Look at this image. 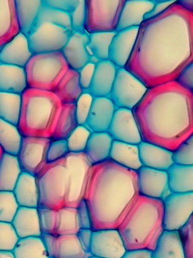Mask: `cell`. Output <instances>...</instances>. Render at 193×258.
<instances>
[{
  "label": "cell",
  "mask_w": 193,
  "mask_h": 258,
  "mask_svg": "<svg viewBox=\"0 0 193 258\" xmlns=\"http://www.w3.org/2000/svg\"><path fill=\"white\" fill-rule=\"evenodd\" d=\"M15 258H48L41 237L20 239L13 249Z\"/></svg>",
  "instance_id": "38"
},
{
  "label": "cell",
  "mask_w": 193,
  "mask_h": 258,
  "mask_svg": "<svg viewBox=\"0 0 193 258\" xmlns=\"http://www.w3.org/2000/svg\"><path fill=\"white\" fill-rule=\"evenodd\" d=\"M127 250H154L164 231L163 201L140 196L117 228Z\"/></svg>",
  "instance_id": "4"
},
{
  "label": "cell",
  "mask_w": 193,
  "mask_h": 258,
  "mask_svg": "<svg viewBox=\"0 0 193 258\" xmlns=\"http://www.w3.org/2000/svg\"><path fill=\"white\" fill-rule=\"evenodd\" d=\"M72 31L55 24H39L27 36L32 54L61 51L67 44Z\"/></svg>",
  "instance_id": "11"
},
{
  "label": "cell",
  "mask_w": 193,
  "mask_h": 258,
  "mask_svg": "<svg viewBox=\"0 0 193 258\" xmlns=\"http://www.w3.org/2000/svg\"><path fill=\"white\" fill-rule=\"evenodd\" d=\"M62 103L50 91L27 88L22 94L18 129L23 137L51 139Z\"/></svg>",
  "instance_id": "5"
},
{
  "label": "cell",
  "mask_w": 193,
  "mask_h": 258,
  "mask_svg": "<svg viewBox=\"0 0 193 258\" xmlns=\"http://www.w3.org/2000/svg\"><path fill=\"white\" fill-rule=\"evenodd\" d=\"M178 4L181 6L182 9L193 13V1L192 0H179L177 1Z\"/></svg>",
  "instance_id": "59"
},
{
  "label": "cell",
  "mask_w": 193,
  "mask_h": 258,
  "mask_svg": "<svg viewBox=\"0 0 193 258\" xmlns=\"http://www.w3.org/2000/svg\"><path fill=\"white\" fill-rule=\"evenodd\" d=\"M3 154H4V152H3V150H2V149H1V147H0V160H1L2 156H3Z\"/></svg>",
  "instance_id": "61"
},
{
  "label": "cell",
  "mask_w": 193,
  "mask_h": 258,
  "mask_svg": "<svg viewBox=\"0 0 193 258\" xmlns=\"http://www.w3.org/2000/svg\"><path fill=\"white\" fill-rule=\"evenodd\" d=\"M71 25L73 32H85L84 25L86 19L85 0H78L75 8L71 14Z\"/></svg>",
  "instance_id": "50"
},
{
  "label": "cell",
  "mask_w": 193,
  "mask_h": 258,
  "mask_svg": "<svg viewBox=\"0 0 193 258\" xmlns=\"http://www.w3.org/2000/svg\"><path fill=\"white\" fill-rule=\"evenodd\" d=\"M137 186L140 196L153 200H165L170 191L167 172L142 166L136 171Z\"/></svg>",
  "instance_id": "14"
},
{
  "label": "cell",
  "mask_w": 193,
  "mask_h": 258,
  "mask_svg": "<svg viewBox=\"0 0 193 258\" xmlns=\"http://www.w3.org/2000/svg\"><path fill=\"white\" fill-rule=\"evenodd\" d=\"M83 92L78 72L72 69H69L65 74L53 91L62 104H74Z\"/></svg>",
  "instance_id": "33"
},
{
  "label": "cell",
  "mask_w": 193,
  "mask_h": 258,
  "mask_svg": "<svg viewBox=\"0 0 193 258\" xmlns=\"http://www.w3.org/2000/svg\"><path fill=\"white\" fill-rule=\"evenodd\" d=\"M122 258H153L152 250L149 249H133L127 250Z\"/></svg>",
  "instance_id": "58"
},
{
  "label": "cell",
  "mask_w": 193,
  "mask_h": 258,
  "mask_svg": "<svg viewBox=\"0 0 193 258\" xmlns=\"http://www.w3.org/2000/svg\"><path fill=\"white\" fill-rule=\"evenodd\" d=\"M112 138L109 133H92L85 149L84 154L92 165L109 160Z\"/></svg>",
  "instance_id": "31"
},
{
  "label": "cell",
  "mask_w": 193,
  "mask_h": 258,
  "mask_svg": "<svg viewBox=\"0 0 193 258\" xmlns=\"http://www.w3.org/2000/svg\"><path fill=\"white\" fill-rule=\"evenodd\" d=\"M44 23L55 24V25H58L60 27L72 31L70 14L61 12L58 10L47 7L45 5H42L39 15H38V18H37L36 26L39 24H44Z\"/></svg>",
  "instance_id": "42"
},
{
  "label": "cell",
  "mask_w": 193,
  "mask_h": 258,
  "mask_svg": "<svg viewBox=\"0 0 193 258\" xmlns=\"http://www.w3.org/2000/svg\"><path fill=\"white\" fill-rule=\"evenodd\" d=\"M108 133L113 141L138 145L142 138L133 110L116 108Z\"/></svg>",
  "instance_id": "16"
},
{
  "label": "cell",
  "mask_w": 193,
  "mask_h": 258,
  "mask_svg": "<svg viewBox=\"0 0 193 258\" xmlns=\"http://www.w3.org/2000/svg\"><path fill=\"white\" fill-rule=\"evenodd\" d=\"M39 206L51 210L66 207L69 178L66 159L48 163L36 175Z\"/></svg>",
  "instance_id": "6"
},
{
  "label": "cell",
  "mask_w": 193,
  "mask_h": 258,
  "mask_svg": "<svg viewBox=\"0 0 193 258\" xmlns=\"http://www.w3.org/2000/svg\"><path fill=\"white\" fill-rule=\"evenodd\" d=\"M96 65L95 63H87L84 67H82L80 70L78 71V77H79V82L80 85L83 89L84 92H87L91 82L93 80L94 77V73H95V69H96Z\"/></svg>",
  "instance_id": "53"
},
{
  "label": "cell",
  "mask_w": 193,
  "mask_h": 258,
  "mask_svg": "<svg viewBox=\"0 0 193 258\" xmlns=\"http://www.w3.org/2000/svg\"><path fill=\"white\" fill-rule=\"evenodd\" d=\"M70 153L68 148L67 141H51L48 147V163H53L59 160H63Z\"/></svg>",
  "instance_id": "51"
},
{
  "label": "cell",
  "mask_w": 193,
  "mask_h": 258,
  "mask_svg": "<svg viewBox=\"0 0 193 258\" xmlns=\"http://www.w3.org/2000/svg\"><path fill=\"white\" fill-rule=\"evenodd\" d=\"M193 218L179 230L184 258H193Z\"/></svg>",
  "instance_id": "49"
},
{
  "label": "cell",
  "mask_w": 193,
  "mask_h": 258,
  "mask_svg": "<svg viewBox=\"0 0 193 258\" xmlns=\"http://www.w3.org/2000/svg\"><path fill=\"white\" fill-rule=\"evenodd\" d=\"M193 61V13L176 1L154 19L144 21L126 69L151 88L175 82Z\"/></svg>",
  "instance_id": "1"
},
{
  "label": "cell",
  "mask_w": 193,
  "mask_h": 258,
  "mask_svg": "<svg viewBox=\"0 0 193 258\" xmlns=\"http://www.w3.org/2000/svg\"><path fill=\"white\" fill-rule=\"evenodd\" d=\"M22 106V95L0 92V119L18 126Z\"/></svg>",
  "instance_id": "39"
},
{
  "label": "cell",
  "mask_w": 193,
  "mask_h": 258,
  "mask_svg": "<svg viewBox=\"0 0 193 258\" xmlns=\"http://www.w3.org/2000/svg\"><path fill=\"white\" fill-rule=\"evenodd\" d=\"M50 142V139L23 137L17 157L24 172L36 176L48 164L47 156Z\"/></svg>",
  "instance_id": "13"
},
{
  "label": "cell",
  "mask_w": 193,
  "mask_h": 258,
  "mask_svg": "<svg viewBox=\"0 0 193 258\" xmlns=\"http://www.w3.org/2000/svg\"><path fill=\"white\" fill-rule=\"evenodd\" d=\"M168 187L172 194L193 192V165L173 164L166 170Z\"/></svg>",
  "instance_id": "32"
},
{
  "label": "cell",
  "mask_w": 193,
  "mask_h": 258,
  "mask_svg": "<svg viewBox=\"0 0 193 258\" xmlns=\"http://www.w3.org/2000/svg\"><path fill=\"white\" fill-rule=\"evenodd\" d=\"M193 192L170 194L163 200V228L179 231L192 217Z\"/></svg>",
  "instance_id": "12"
},
{
  "label": "cell",
  "mask_w": 193,
  "mask_h": 258,
  "mask_svg": "<svg viewBox=\"0 0 193 258\" xmlns=\"http://www.w3.org/2000/svg\"><path fill=\"white\" fill-rule=\"evenodd\" d=\"M94 98L88 92H83L78 100L74 103L75 116L79 126H84L93 104Z\"/></svg>",
  "instance_id": "48"
},
{
  "label": "cell",
  "mask_w": 193,
  "mask_h": 258,
  "mask_svg": "<svg viewBox=\"0 0 193 258\" xmlns=\"http://www.w3.org/2000/svg\"><path fill=\"white\" fill-rule=\"evenodd\" d=\"M153 258H184L179 231L164 230L152 251Z\"/></svg>",
  "instance_id": "34"
},
{
  "label": "cell",
  "mask_w": 193,
  "mask_h": 258,
  "mask_svg": "<svg viewBox=\"0 0 193 258\" xmlns=\"http://www.w3.org/2000/svg\"><path fill=\"white\" fill-rule=\"evenodd\" d=\"M139 159L142 166L166 171L173 163V153L156 144L141 141L138 144Z\"/></svg>",
  "instance_id": "24"
},
{
  "label": "cell",
  "mask_w": 193,
  "mask_h": 258,
  "mask_svg": "<svg viewBox=\"0 0 193 258\" xmlns=\"http://www.w3.org/2000/svg\"><path fill=\"white\" fill-rule=\"evenodd\" d=\"M127 251L117 229H102L92 233L90 255L100 258H122Z\"/></svg>",
  "instance_id": "17"
},
{
  "label": "cell",
  "mask_w": 193,
  "mask_h": 258,
  "mask_svg": "<svg viewBox=\"0 0 193 258\" xmlns=\"http://www.w3.org/2000/svg\"><path fill=\"white\" fill-rule=\"evenodd\" d=\"M133 112L142 141L169 151L193 135V92L176 82L148 88Z\"/></svg>",
  "instance_id": "2"
},
{
  "label": "cell",
  "mask_w": 193,
  "mask_h": 258,
  "mask_svg": "<svg viewBox=\"0 0 193 258\" xmlns=\"http://www.w3.org/2000/svg\"><path fill=\"white\" fill-rule=\"evenodd\" d=\"M89 34L86 32H73L70 36L67 44L62 48L61 52L70 69L80 70L89 63L91 56L87 51Z\"/></svg>",
  "instance_id": "19"
},
{
  "label": "cell",
  "mask_w": 193,
  "mask_h": 258,
  "mask_svg": "<svg viewBox=\"0 0 193 258\" xmlns=\"http://www.w3.org/2000/svg\"><path fill=\"white\" fill-rule=\"evenodd\" d=\"M27 89L24 68L0 64V92L22 95Z\"/></svg>",
  "instance_id": "29"
},
{
  "label": "cell",
  "mask_w": 193,
  "mask_h": 258,
  "mask_svg": "<svg viewBox=\"0 0 193 258\" xmlns=\"http://www.w3.org/2000/svg\"><path fill=\"white\" fill-rule=\"evenodd\" d=\"M43 3L42 0H16L15 8L20 32L29 35L35 28L37 18Z\"/></svg>",
  "instance_id": "28"
},
{
  "label": "cell",
  "mask_w": 193,
  "mask_h": 258,
  "mask_svg": "<svg viewBox=\"0 0 193 258\" xmlns=\"http://www.w3.org/2000/svg\"><path fill=\"white\" fill-rule=\"evenodd\" d=\"M19 240L12 223L0 222V250L13 251Z\"/></svg>",
  "instance_id": "47"
},
{
  "label": "cell",
  "mask_w": 193,
  "mask_h": 258,
  "mask_svg": "<svg viewBox=\"0 0 193 258\" xmlns=\"http://www.w3.org/2000/svg\"><path fill=\"white\" fill-rule=\"evenodd\" d=\"M65 159L69 178V191L66 207L76 208L84 198L93 165L88 161L84 153H69Z\"/></svg>",
  "instance_id": "10"
},
{
  "label": "cell",
  "mask_w": 193,
  "mask_h": 258,
  "mask_svg": "<svg viewBox=\"0 0 193 258\" xmlns=\"http://www.w3.org/2000/svg\"><path fill=\"white\" fill-rule=\"evenodd\" d=\"M175 82L184 89L193 92V63H190L181 70Z\"/></svg>",
  "instance_id": "54"
},
{
  "label": "cell",
  "mask_w": 193,
  "mask_h": 258,
  "mask_svg": "<svg viewBox=\"0 0 193 258\" xmlns=\"http://www.w3.org/2000/svg\"><path fill=\"white\" fill-rule=\"evenodd\" d=\"M148 88L126 68L117 70L109 99L116 108L133 110L142 100Z\"/></svg>",
  "instance_id": "9"
},
{
  "label": "cell",
  "mask_w": 193,
  "mask_h": 258,
  "mask_svg": "<svg viewBox=\"0 0 193 258\" xmlns=\"http://www.w3.org/2000/svg\"><path fill=\"white\" fill-rule=\"evenodd\" d=\"M0 258H15L13 251L0 250Z\"/></svg>",
  "instance_id": "60"
},
{
  "label": "cell",
  "mask_w": 193,
  "mask_h": 258,
  "mask_svg": "<svg viewBox=\"0 0 193 258\" xmlns=\"http://www.w3.org/2000/svg\"><path fill=\"white\" fill-rule=\"evenodd\" d=\"M41 239L48 258H88L90 256L81 246L76 234H42Z\"/></svg>",
  "instance_id": "15"
},
{
  "label": "cell",
  "mask_w": 193,
  "mask_h": 258,
  "mask_svg": "<svg viewBox=\"0 0 193 258\" xmlns=\"http://www.w3.org/2000/svg\"><path fill=\"white\" fill-rule=\"evenodd\" d=\"M59 222H58V235L77 234L80 230V226L78 223L77 210L76 208L72 207H64L58 210Z\"/></svg>",
  "instance_id": "41"
},
{
  "label": "cell",
  "mask_w": 193,
  "mask_h": 258,
  "mask_svg": "<svg viewBox=\"0 0 193 258\" xmlns=\"http://www.w3.org/2000/svg\"><path fill=\"white\" fill-rule=\"evenodd\" d=\"M92 229H83L80 228V230L78 231V233L76 234L81 246L83 247L85 251L87 253L90 252V246H91V239H92ZM90 254V253H89Z\"/></svg>",
  "instance_id": "57"
},
{
  "label": "cell",
  "mask_w": 193,
  "mask_h": 258,
  "mask_svg": "<svg viewBox=\"0 0 193 258\" xmlns=\"http://www.w3.org/2000/svg\"><path fill=\"white\" fill-rule=\"evenodd\" d=\"M76 210H77V217H78V223H79L80 228L91 229V219H90V215L84 200L80 201V203L76 207Z\"/></svg>",
  "instance_id": "55"
},
{
  "label": "cell",
  "mask_w": 193,
  "mask_h": 258,
  "mask_svg": "<svg viewBox=\"0 0 193 258\" xmlns=\"http://www.w3.org/2000/svg\"><path fill=\"white\" fill-rule=\"evenodd\" d=\"M175 2H176L175 0H172V1H156L154 8L145 16V21L154 19L157 16L161 15L162 13L165 12L169 7L171 5H173Z\"/></svg>",
  "instance_id": "56"
},
{
  "label": "cell",
  "mask_w": 193,
  "mask_h": 258,
  "mask_svg": "<svg viewBox=\"0 0 193 258\" xmlns=\"http://www.w3.org/2000/svg\"><path fill=\"white\" fill-rule=\"evenodd\" d=\"M32 55L27 37L20 32L0 49V64L24 68Z\"/></svg>",
  "instance_id": "21"
},
{
  "label": "cell",
  "mask_w": 193,
  "mask_h": 258,
  "mask_svg": "<svg viewBox=\"0 0 193 258\" xmlns=\"http://www.w3.org/2000/svg\"><path fill=\"white\" fill-rule=\"evenodd\" d=\"M78 126L75 116L74 104H62L60 114L55 130L51 136V141L67 140Z\"/></svg>",
  "instance_id": "36"
},
{
  "label": "cell",
  "mask_w": 193,
  "mask_h": 258,
  "mask_svg": "<svg viewBox=\"0 0 193 258\" xmlns=\"http://www.w3.org/2000/svg\"><path fill=\"white\" fill-rule=\"evenodd\" d=\"M77 1L78 0H42L43 5L68 14H71L73 11Z\"/></svg>",
  "instance_id": "52"
},
{
  "label": "cell",
  "mask_w": 193,
  "mask_h": 258,
  "mask_svg": "<svg viewBox=\"0 0 193 258\" xmlns=\"http://www.w3.org/2000/svg\"><path fill=\"white\" fill-rule=\"evenodd\" d=\"M109 160L124 168L137 171L142 167L139 159L138 145L113 141Z\"/></svg>",
  "instance_id": "26"
},
{
  "label": "cell",
  "mask_w": 193,
  "mask_h": 258,
  "mask_svg": "<svg viewBox=\"0 0 193 258\" xmlns=\"http://www.w3.org/2000/svg\"><path fill=\"white\" fill-rule=\"evenodd\" d=\"M116 32H100L89 34L87 51L99 61L109 60V48Z\"/></svg>",
  "instance_id": "40"
},
{
  "label": "cell",
  "mask_w": 193,
  "mask_h": 258,
  "mask_svg": "<svg viewBox=\"0 0 193 258\" xmlns=\"http://www.w3.org/2000/svg\"><path fill=\"white\" fill-rule=\"evenodd\" d=\"M11 223L19 239L42 235L38 208L19 207Z\"/></svg>",
  "instance_id": "25"
},
{
  "label": "cell",
  "mask_w": 193,
  "mask_h": 258,
  "mask_svg": "<svg viewBox=\"0 0 193 258\" xmlns=\"http://www.w3.org/2000/svg\"><path fill=\"white\" fill-rule=\"evenodd\" d=\"M139 27L127 28L117 31L109 48V60L118 69L125 68L133 53Z\"/></svg>",
  "instance_id": "18"
},
{
  "label": "cell",
  "mask_w": 193,
  "mask_h": 258,
  "mask_svg": "<svg viewBox=\"0 0 193 258\" xmlns=\"http://www.w3.org/2000/svg\"><path fill=\"white\" fill-rule=\"evenodd\" d=\"M88 258H100V257H96V256H92V255H90L89 257Z\"/></svg>",
  "instance_id": "62"
},
{
  "label": "cell",
  "mask_w": 193,
  "mask_h": 258,
  "mask_svg": "<svg viewBox=\"0 0 193 258\" xmlns=\"http://www.w3.org/2000/svg\"><path fill=\"white\" fill-rule=\"evenodd\" d=\"M138 197L135 171L110 160L93 165L83 198L92 231L117 229Z\"/></svg>",
  "instance_id": "3"
},
{
  "label": "cell",
  "mask_w": 193,
  "mask_h": 258,
  "mask_svg": "<svg viewBox=\"0 0 193 258\" xmlns=\"http://www.w3.org/2000/svg\"><path fill=\"white\" fill-rule=\"evenodd\" d=\"M69 69L61 51L33 54L24 67L27 88L53 92Z\"/></svg>",
  "instance_id": "7"
},
{
  "label": "cell",
  "mask_w": 193,
  "mask_h": 258,
  "mask_svg": "<svg viewBox=\"0 0 193 258\" xmlns=\"http://www.w3.org/2000/svg\"><path fill=\"white\" fill-rule=\"evenodd\" d=\"M115 110L109 98H94L85 127L91 133L108 132Z\"/></svg>",
  "instance_id": "20"
},
{
  "label": "cell",
  "mask_w": 193,
  "mask_h": 258,
  "mask_svg": "<svg viewBox=\"0 0 193 258\" xmlns=\"http://www.w3.org/2000/svg\"><path fill=\"white\" fill-rule=\"evenodd\" d=\"M19 204L12 191H0V222L12 223L19 209Z\"/></svg>",
  "instance_id": "44"
},
{
  "label": "cell",
  "mask_w": 193,
  "mask_h": 258,
  "mask_svg": "<svg viewBox=\"0 0 193 258\" xmlns=\"http://www.w3.org/2000/svg\"><path fill=\"white\" fill-rule=\"evenodd\" d=\"M91 132L85 126H77L66 140L70 153H84Z\"/></svg>",
  "instance_id": "45"
},
{
  "label": "cell",
  "mask_w": 193,
  "mask_h": 258,
  "mask_svg": "<svg viewBox=\"0 0 193 258\" xmlns=\"http://www.w3.org/2000/svg\"><path fill=\"white\" fill-rule=\"evenodd\" d=\"M155 3L156 1L154 0L125 1L121 12L117 31L127 28L140 27L145 21V16L154 8Z\"/></svg>",
  "instance_id": "23"
},
{
  "label": "cell",
  "mask_w": 193,
  "mask_h": 258,
  "mask_svg": "<svg viewBox=\"0 0 193 258\" xmlns=\"http://www.w3.org/2000/svg\"><path fill=\"white\" fill-rule=\"evenodd\" d=\"M23 170L17 156L4 153L0 160V191H12Z\"/></svg>",
  "instance_id": "35"
},
{
  "label": "cell",
  "mask_w": 193,
  "mask_h": 258,
  "mask_svg": "<svg viewBox=\"0 0 193 258\" xmlns=\"http://www.w3.org/2000/svg\"><path fill=\"white\" fill-rule=\"evenodd\" d=\"M22 140L18 126L0 119V147L3 152L18 156Z\"/></svg>",
  "instance_id": "37"
},
{
  "label": "cell",
  "mask_w": 193,
  "mask_h": 258,
  "mask_svg": "<svg viewBox=\"0 0 193 258\" xmlns=\"http://www.w3.org/2000/svg\"><path fill=\"white\" fill-rule=\"evenodd\" d=\"M19 33L15 0H0V49Z\"/></svg>",
  "instance_id": "30"
},
{
  "label": "cell",
  "mask_w": 193,
  "mask_h": 258,
  "mask_svg": "<svg viewBox=\"0 0 193 258\" xmlns=\"http://www.w3.org/2000/svg\"><path fill=\"white\" fill-rule=\"evenodd\" d=\"M118 68L109 60L96 63L94 77L88 89L93 98H109Z\"/></svg>",
  "instance_id": "22"
},
{
  "label": "cell",
  "mask_w": 193,
  "mask_h": 258,
  "mask_svg": "<svg viewBox=\"0 0 193 258\" xmlns=\"http://www.w3.org/2000/svg\"><path fill=\"white\" fill-rule=\"evenodd\" d=\"M173 163L178 165H193V137L181 142L173 151Z\"/></svg>",
  "instance_id": "46"
},
{
  "label": "cell",
  "mask_w": 193,
  "mask_h": 258,
  "mask_svg": "<svg viewBox=\"0 0 193 258\" xmlns=\"http://www.w3.org/2000/svg\"><path fill=\"white\" fill-rule=\"evenodd\" d=\"M13 194L20 207L38 208L39 190L36 176L23 171L13 190Z\"/></svg>",
  "instance_id": "27"
},
{
  "label": "cell",
  "mask_w": 193,
  "mask_h": 258,
  "mask_svg": "<svg viewBox=\"0 0 193 258\" xmlns=\"http://www.w3.org/2000/svg\"><path fill=\"white\" fill-rule=\"evenodd\" d=\"M124 4V0H85V32H116Z\"/></svg>",
  "instance_id": "8"
},
{
  "label": "cell",
  "mask_w": 193,
  "mask_h": 258,
  "mask_svg": "<svg viewBox=\"0 0 193 258\" xmlns=\"http://www.w3.org/2000/svg\"><path fill=\"white\" fill-rule=\"evenodd\" d=\"M39 221L42 234L54 235L57 234L59 215L58 210H51L47 208L38 207Z\"/></svg>",
  "instance_id": "43"
}]
</instances>
